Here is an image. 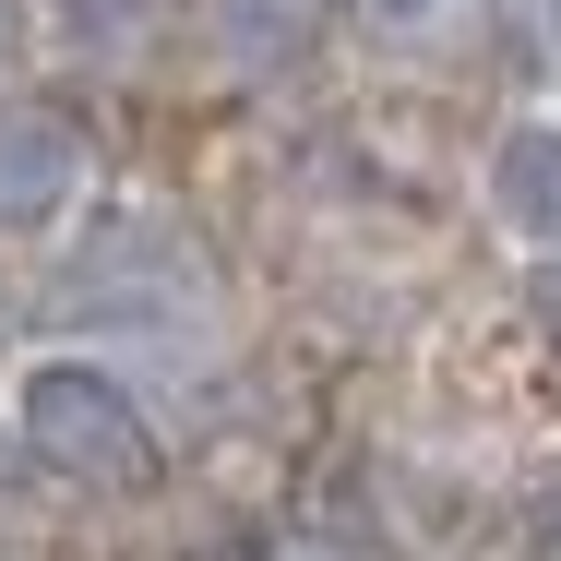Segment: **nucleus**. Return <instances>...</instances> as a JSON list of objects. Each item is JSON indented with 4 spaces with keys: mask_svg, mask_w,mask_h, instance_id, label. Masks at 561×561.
<instances>
[{
    "mask_svg": "<svg viewBox=\"0 0 561 561\" xmlns=\"http://www.w3.org/2000/svg\"><path fill=\"white\" fill-rule=\"evenodd\" d=\"M538 323H550V346H561V263H550V299H538Z\"/></svg>",
    "mask_w": 561,
    "mask_h": 561,
    "instance_id": "7",
    "label": "nucleus"
},
{
    "mask_svg": "<svg viewBox=\"0 0 561 561\" xmlns=\"http://www.w3.org/2000/svg\"><path fill=\"white\" fill-rule=\"evenodd\" d=\"M0 407H12V443L36 454L48 478H72V490H144L156 478V419H144V394L119 382L96 346L12 358Z\"/></svg>",
    "mask_w": 561,
    "mask_h": 561,
    "instance_id": "1",
    "label": "nucleus"
},
{
    "mask_svg": "<svg viewBox=\"0 0 561 561\" xmlns=\"http://www.w3.org/2000/svg\"><path fill=\"white\" fill-rule=\"evenodd\" d=\"M478 216L502 251H526V263H561V108H526L490 131V156H478Z\"/></svg>",
    "mask_w": 561,
    "mask_h": 561,
    "instance_id": "2",
    "label": "nucleus"
},
{
    "mask_svg": "<svg viewBox=\"0 0 561 561\" xmlns=\"http://www.w3.org/2000/svg\"><path fill=\"white\" fill-rule=\"evenodd\" d=\"M96 192V156L60 108H0V239H60Z\"/></svg>",
    "mask_w": 561,
    "mask_h": 561,
    "instance_id": "3",
    "label": "nucleus"
},
{
    "mask_svg": "<svg viewBox=\"0 0 561 561\" xmlns=\"http://www.w3.org/2000/svg\"><path fill=\"white\" fill-rule=\"evenodd\" d=\"M156 24H168V0H48V48L84 72H131L156 48Z\"/></svg>",
    "mask_w": 561,
    "mask_h": 561,
    "instance_id": "4",
    "label": "nucleus"
},
{
    "mask_svg": "<svg viewBox=\"0 0 561 561\" xmlns=\"http://www.w3.org/2000/svg\"><path fill=\"white\" fill-rule=\"evenodd\" d=\"M216 36L239 72H299L323 48V0H216Z\"/></svg>",
    "mask_w": 561,
    "mask_h": 561,
    "instance_id": "5",
    "label": "nucleus"
},
{
    "mask_svg": "<svg viewBox=\"0 0 561 561\" xmlns=\"http://www.w3.org/2000/svg\"><path fill=\"white\" fill-rule=\"evenodd\" d=\"M550 48H561V0H550Z\"/></svg>",
    "mask_w": 561,
    "mask_h": 561,
    "instance_id": "8",
    "label": "nucleus"
},
{
    "mask_svg": "<svg viewBox=\"0 0 561 561\" xmlns=\"http://www.w3.org/2000/svg\"><path fill=\"white\" fill-rule=\"evenodd\" d=\"M454 12H466V0H358V24H370V36H443Z\"/></svg>",
    "mask_w": 561,
    "mask_h": 561,
    "instance_id": "6",
    "label": "nucleus"
}]
</instances>
